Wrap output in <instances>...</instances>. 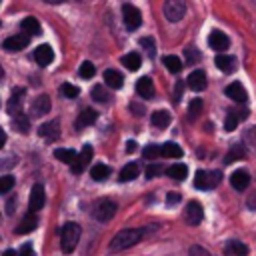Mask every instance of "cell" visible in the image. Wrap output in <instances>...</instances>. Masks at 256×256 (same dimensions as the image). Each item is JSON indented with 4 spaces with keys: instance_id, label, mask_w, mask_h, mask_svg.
<instances>
[{
    "instance_id": "cell-18",
    "label": "cell",
    "mask_w": 256,
    "mask_h": 256,
    "mask_svg": "<svg viewBox=\"0 0 256 256\" xmlns=\"http://www.w3.org/2000/svg\"><path fill=\"white\" fill-rule=\"evenodd\" d=\"M96 118H98V112L94 110V108H84L80 114H78V118H76V128H86V126H92L94 122H96Z\"/></svg>"
},
{
    "instance_id": "cell-11",
    "label": "cell",
    "mask_w": 256,
    "mask_h": 256,
    "mask_svg": "<svg viewBox=\"0 0 256 256\" xmlns=\"http://www.w3.org/2000/svg\"><path fill=\"white\" fill-rule=\"evenodd\" d=\"M30 44V36L26 34H16V36H10L2 42V48L4 50H10V52H18V50H24L26 46Z\"/></svg>"
},
{
    "instance_id": "cell-54",
    "label": "cell",
    "mask_w": 256,
    "mask_h": 256,
    "mask_svg": "<svg viewBox=\"0 0 256 256\" xmlns=\"http://www.w3.org/2000/svg\"><path fill=\"white\" fill-rule=\"evenodd\" d=\"M44 2H48V4H62V2H66V0H44Z\"/></svg>"
},
{
    "instance_id": "cell-26",
    "label": "cell",
    "mask_w": 256,
    "mask_h": 256,
    "mask_svg": "<svg viewBox=\"0 0 256 256\" xmlns=\"http://www.w3.org/2000/svg\"><path fill=\"white\" fill-rule=\"evenodd\" d=\"M170 114L166 112V110H156V112H152V126H156V128H160V130H164V128H168V124H170Z\"/></svg>"
},
{
    "instance_id": "cell-14",
    "label": "cell",
    "mask_w": 256,
    "mask_h": 256,
    "mask_svg": "<svg viewBox=\"0 0 256 256\" xmlns=\"http://www.w3.org/2000/svg\"><path fill=\"white\" fill-rule=\"evenodd\" d=\"M34 60L38 66H48L52 60H54V52L48 44H40L36 50H34Z\"/></svg>"
},
{
    "instance_id": "cell-44",
    "label": "cell",
    "mask_w": 256,
    "mask_h": 256,
    "mask_svg": "<svg viewBox=\"0 0 256 256\" xmlns=\"http://www.w3.org/2000/svg\"><path fill=\"white\" fill-rule=\"evenodd\" d=\"M160 168H162L160 164H150V166H148V170H146V178H154V176H158V174L162 172Z\"/></svg>"
},
{
    "instance_id": "cell-20",
    "label": "cell",
    "mask_w": 256,
    "mask_h": 256,
    "mask_svg": "<svg viewBox=\"0 0 256 256\" xmlns=\"http://www.w3.org/2000/svg\"><path fill=\"white\" fill-rule=\"evenodd\" d=\"M36 226H38V218L34 216V212H28V214L20 220V224L16 226V234H28V232H32Z\"/></svg>"
},
{
    "instance_id": "cell-1",
    "label": "cell",
    "mask_w": 256,
    "mask_h": 256,
    "mask_svg": "<svg viewBox=\"0 0 256 256\" xmlns=\"http://www.w3.org/2000/svg\"><path fill=\"white\" fill-rule=\"evenodd\" d=\"M140 238H142V230H138V228L120 230V232L110 240V250H112V252L126 250V248H130V246H134L136 242H140Z\"/></svg>"
},
{
    "instance_id": "cell-35",
    "label": "cell",
    "mask_w": 256,
    "mask_h": 256,
    "mask_svg": "<svg viewBox=\"0 0 256 256\" xmlns=\"http://www.w3.org/2000/svg\"><path fill=\"white\" fill-rule=\"evenodd\" d=\"M92 98L96 100V102H110V92L104 88V86H94L92 88Z\"/></svg>"
},
{
    "instance_id": "cell-48",
    "label": "cell",
    "mask_w": 256,
    "mask_h": 256,
    "mask_svg": "<svg viewBox=\"0 0 256 256\" xmlns=\"http://www.w3.org/2000/svg\"><path fill=\"white\" fill-rule=\"evenodd\" d=\"M20 256H36L34 250H32V244H24V246L20 248Z\"/></svg>"
},
{
    "instance_id": "cell-41",
    "label": "cell",
    "mask_w": 256,
    "mask_h": 256,
    "mask_svg": "<svg viewBox=\"0 0 256 256\" xmlns=\"http://www.w3.org/2000/svg\"><path fill=\"white\" fill-rule=\"evenodd\" d=\"M12 186H14V176H10V174L0 176V194L10 192V190H12Z\"/></svg>"
},
{
    "instance_id": "cell-4",
    "label": "cell",
    "mask_w": 256,
    "mask_h": 256,
    "mask_svg": "<svg viewBox=\"0 0 256 256\" xmlns=\"http://www.w3.org/2000/svg\"><path fill=\"white\" fill-rule=\"evenodd\" d=\"M116 210H118V204L114 200H100L94 206V218L100 222H108L116 216Z\"/></svg>"
},
{
    "instance_id": "cell-45",
    "label": "cell",
    "mask_w": 256,
    "mask_h": 256,
    "mask_svg": "<svg viewBox=\"0 0 256 256\" xmlns=\"http://www.w3.org/2000/svg\"><path fill=\"white\" fill-rule=\"evenodd\" d=\"M188 256H210V254H208V250L202 248V246H192L190 252H188Z\"/></svg>"
},
{
    "instance_id": "cell-52",
    "label": "cell",
    "mask_w": 256,
    "mask_h": 256,
    "mask_svg": "<svg viewBox=\"0 0 256 256\" xmlns=\"http://www.w3.org/2000/svg\"><path fill=\"white\" fill-rule=\"evenodd\" d=\"M134 148H136V142H132V140H130V142L126 144V150H128V152H132Z\"/></svg>"
},
{
    "instance_id": "cell-10",
    "label": "cell",
    "mask_w": 256,
    "mask_h": 256,
    "mask_svg": "<svg viewBox=\"0 0 256 256\" xmlns=\"http://www.w3.org/2000/svg\"><path fill=\"white\" fill-rule=\"evenodd\" d=\"M208 44H210L212 50H216V52H224V50H228L230 40H228V36H226L222 30H212L210 36H208Z\"/></svg>"
},
{
    "instance_id": "cell-13",
    "label": "cell",
    "mask_w": 256,
    "mask_h": 256,
    "mask_svg": "<svg viewBox=\"0 0 256 256\" xmlns=\"http://www.w3.org/2000/svg\"><path fill=\"white\" fill-rule=\"evenodd\" d=\"M24 96H26V90H24V88H14L12 98H10V102H8V112L12 114V118L18 116V114H22V102H24Z\"/></svg>"
},
{
    "instance_id": "cell-46",
    "label": "cell",
    "mask_w": 256,
    "mask_h": 256,
    "mask_svg": "<svg viewBox=\"0 0 256 256\" xmlns=\"http://www.w3.org/2000/svg\"><path fill=\"white\" fill-rule=\"evenodd\" d=\"M184 54H186V62H190V64H192V62H196V60H198V56H200L194 48H186V50H184Z\"/></svg>"
},
{
    "instance_id": "cell-16",
    "label": "cell",
    "mask_w": 256,
    "mask_h": 256,
    "mask_svg": "<svg viewBox=\"0 0 256 256\" xmlns=\"http://www.w3.org/2000/svg\"><path fill=\"white\" fill-rule=\"evenodd\" d=\"M50 108H52L50 106V98L46 94H40L32 102V116H44V114L50 112Z\"/></svg>"
},
{
    "instance_id": "cell-36",
    "label": "cell",
    "mask_w": 256,
    "mask_h": 256,
    "mask_svg": "<svg viewBox=\"0 0 256 256\" xmlns=\"http://www.w3.org/2000/svg\"><path fill=\"white\" fill-rule=\"evenodd\" d=\"M200 112H202V100H198V98H194L190 104H188V118L194 122L198 116H200Z\"/></svg>"
},
{
    "instance_id": "cell-9",
    "label": "cell",
    "mask_w": 256,
    "mask_h": 256,
    "mask_svg": "<svg viewBox=\"0 0 256 256\" xmlns=\"http://www.w3.org/2000/svg\"><path fill=\"white\" fill-rule=\"evenodd\" d=\"M44 200H46V194H44V186L40 182H36L30 190V202H28V208L30 212H38L42 206H44Z\"/></svg>"
},
{
    "instance_id": "cell-43",
    "label": "cell",
    "mask_w": 256,
    "mask_h": 256,
    "mask_svg": "<svg viewBox=\"0 0 256 256\" xmlns=\"http://www.w3.org/2000/svg\"><path fill=\"white\" fill-rule=\"evenodd\" d=\"M156 156H160V146H156V144H150V146H146L144 148V158H156Z\"/></svg>"
},
{
    "instance_id": "cell-33",
    "label": "cell",
    "mask_w": 256,
    "mask_h": 256,
    "mask_svg": "<svg viewBox=\"0 0 256 256\" xmlns=\"http://www.w3.org/2000/svg\"><path fill=\"white\" fill-rule=\"evenodd\" d=\"M162 64L168 68V72H174V74H178L182 70V60L178 56H164Z\"/></svg>"
},
{
    "instance_id": "cell-27",
    "label": "cell",
    "mask_w": 256,
    "mask_h": 256,
    "mask_svg": "<svg viewBox=\"0 0 256 256\" xmlns=\"http://www.w3.org/2000/svg\"><path fill=\"white\" fill-rule=\"evenodd\" d=\"M136 176H138V164H136V162H128V164L120 170L118 180H120V182H130V180H134Z\"/></svg>"
},
{
    "instance_id": "cell-28",
    "label": "cell",
    "mask_w": 256,
    "mask_h": 256,
    "mask_svg": "<svg viewBox=\"0 0 256 256\" xmlns=\"http://www.w3.org/2000/svg\"><path fill=\"white\" fill-rule=\"evenodd\" d=\"M122 64L128 68V70H138L142 66V56L138 52H128L122 56Z\"/></svg>"
},
{
    "instance_id": "cell-7",
    "label": "cell",
    "mask_w": 256,
    "mask_h": 256,
    "mask_svg": "<svg viewBox=\"0 0 256 256\" xmlns=\"http://www.w3.org/2000/svg\"><path fill=\"white\" fill-rule=\"evenodd\" d=\"M202 218H204L202 206H200L196 200H190V202L186 204V210H184V220H186V224L198 226V224L202 222Z\"/></svg>"
},
{
    "instance_id": "cell-22",
    "label": "cell",
    "mask_w": 256,
    "mask_h": 256,
    "mask_svg": "<svg viewBox=\"0 0 256 256\" xmlns=\"http://www.w3.org/2000/svg\"><path fill=\"white\" fill-rule=\"evenodd\" d=\"M20 28H22V32H24L26 36H36V34H40V22H38L34 16L24 18V20L20 22Z\"/></svg>"
},
{
    "instance_id": "cell-30",
    "label": "cell",
    "mask_w": 256,
    "mask_h": 256,
    "mask_svg": "<svg viewBox=\"0 0 256 256\" xmlns=\"http://www.w3.org/2000/svg\"><path fill=\"white\" fill-rule=\"evenodd\" d=\"M166 174L174 180H184L188 176V166L186 164H172L166 168Z\"/></svg>"
},
{
    "instance_id": "cell-8",
    "label": "cell",
    "mask_w": 256,
    "mask_h": 256,
    "mask_svg": "<svg viewBox=\"0 0 256 256\" xmlns=\"http://www.w3.org/2000/svg\"><path fill=\"white\" fill-rule=\"evenodd\" d=\"M92 154H94V150H92V146H84L82 148V152L76 156V160L70 164V170L74 172V174H80V172H84V168L88 166V162L92 160Z\"/></svg>"
},
{
    "instance_id": "cell-32",
    "label": "cell",
    "mask_w": 256,
    "mask_h": 256,
    "mask_svg": "<svg viewBox=\"0 0 256 256\" xmlns=\"http://www.w3.org/2000/svg\"><path fill=\"white\" fill-rule=\"evenodd\" d=\"M76 152H72V150H68V148H58V150H54V158L56 160H60V162H64V164H72L74 160H76Z\"/></svg>"
},
{
    "instance_id": "cell-49",
    "label": "cell",
    "mask_w": 256,
    "mask_h": 256,
    "mask_svg": "<svg viewBox=\"0 0 256 256\" xmlns=\"http://www.w3.org/2000/svg\"><path fill=\"white\" fill-rule=\"evenodd\" d=\"M174 88H176V90H174V100L178 102V100H180V94H182V90H184V82H180V80H178Z\"/></svg>"
},
{
    "instance_id": "cell-31",
    "label": "cell",
    "mask_w": 256,
    "mask_h": 256,
    "mask_svg": "<svg viewBox=\"0 0 256 256\" xmlns=\"http://www.w3.org/2000/svg\"><path fill=\"white\" fill-rule=\"evenodd\" d=\"M160 154L166 158H180L182 156V148L174 142H166L164 146H160Z\"/></svg>"
},
{
    "instance_id": "cell-17",
    "label": "cell",
    "mask_w": 256,
    "mask_h": 256,
    "mask_svg": "<svg viewBox=\"0 0 256 256\" xmlns=\"http://www.w3.org/2000/svg\"><path fill=\"white\" fill-rule=\"evenodd\" d=\"M38 134H40L42 138H46V140H54V138H58V134H60V124H58L56 120H48V122L40 124Z\"/></svg>"
},
{
    "instance_id": "cell-6",
    "label": "cell",
    "mask_w": 256,
    "mask_h": 256,
    "mask_svg": "<svg viewBox=\"0 0 256 256\" xmlns=\"http://www.w3.org/2000/svg\"><path fill=\"white\" fill-rule=\"evenodd\" d=\"M122 18H124V24H126V28L130 32L140 28V24H142V12L132 4H124L122 6Z\"/></svg>"
},
{
    "instance_id": "cell-37",
    "label": "cell",
    "mask_w": 256,
    "mask_h": 256,
    "mask_svg": "<svg viewBox=\"0 0 256 256\" xmlns=\"http://www.w3.org/2000/svg\"><path fill=\"white\" fill-rule=\"evenodd\" d=\"M14 128L18 130V132H28L30 130V120L24 116V114H18V116H14Z\"/></svg>"
},
{
    "instance_id": "cell-53",
    "label": "cell",
    "mask_w": 256,
    "mask_h": 256,
    "mask_svg": "<svg viewBox=\"0 0 256 256\" xmlns=\"http://www.w3.org/2000/svg\"><path fill=\"white\" fill-rule=\"evenodd\" d=\"M2 256H16V252H14V250H12V248H8V250H6V252H4V254H2Z\"/></svg>"
},
{
    "instance_id": "cell-21",
    "label": "cell",
    "mask_w": 256,
    "mask_h": 256,
    "mask_svg": "<svg viewBox=\"0 0 256 256\" xmlns=\"http://www.w3.org/2000/svg\"><path fill=\"white\" fill-rule=\"evenodd\" d=\"M136 92L142 96V98H152L154 96V84L148 76H142L138 82H136Z\"/></svg>"
},
{
    "instance_id": "cell-25",
    "label": "cell",
    "mask_w": 256,
    "mask_h": 256,
    "mask_svg": "<svg viewBox=\"0 0 256 256\" xmlns=\"http://www.w3.org/2000/svg\"><path fill=\"white\" fill-rule=\"evenodd\" d=\"M104 82H106L108 88H120V86L124 84V78H122L120 72L108 68V70H104Z\"/></svg>"
},
{
    "instance_id": "cell-50",
    "label": "cell",
    "mask_w": 256,
    "mask_h": 256,
    "mask_svg": "<svg viewBox=\"0 0 256 256\" xmlns=\"http://www.w3.org/2000/svg\"><path fill=\"white\" fill-rule=\"evenodd\" d=\"M130 110H132L134 114H144V108H142V106H136V104H132Z\"/></svg>"
},
{
    "instance_id": "cell-40",
    "label": "cell",
    "mask_w": 256,
    "mask_h": 256,
    "mask_svg": "<svg viewBox=\"0 0 256 256\" xmlns=\"http://www.w3.org/2000/svg\"><path fill=\"white\" fill-rule=\"evenodd\" d=\"M238 124H240V118H238L234 112H228V116H226V120H224V128H226L228 132H232V130L238 128Z\"/></svg>"
},
{
    "instance_id": "cell-29",
    "label": "cell",
    "mask_w": 256,
    "mask_h": 256,
    "mask_svg": "<svg viewBox=\"0 0 256 256\" xmlns=\"http://www.w3.org/2000/svg\"><path fill=\"white\" fill-rule=\"evenodd\" d=\"M90 176H92V180L102 182V180H106L110 176V166H106V164H94L90 168Z\"/></svg>"
},
{
    "instance_id": "cell-2",
    "label": "cell",
    "mask_w": 256,
    "mask_h": 256,
    "mask_svg": "<svg viewBox=\"0 0 256 256\" xmlns=\"http://www.w3.org/2000/svg\"><path fill=\"white\" fill-rule=\"evenodd\" d=\"M80 240V226L76 222H66L60 230V248L64 254H70Z\"/></svg>"
},
{
    "instance_id": "cell-3",
    "label": "cell",
    "mask_w": 256,
    "mask_h": 256,
    "mask_svg": "<svg viewBox=\"0 0 256 256\" xmlns=\"http://www.w3.org/2000/svg\"><path fill=\"white\" fill-rule=\"evenodd\" d=\"M220 180H222L220 170H198L194 176V186L198 190H212L214 186H218Z\"/></svg>"
},
{
    "instance_id": "cell-5",
    "label": "cell",
    "mask_w": 256,
    "mask_h": 256,
    "mask_svg": "<svg viewBox=\"0 0 256 256\" xmlns=\"http://www.w3.org/2000/svg\"><path fill=\"white\" fill-rule=\"evenodd\" d=\"M184 14H186V2L184 0H166L164 2V16L170 22L182 20Z\"/></svg>"
},
{
    "instance_id": "cell-23",
    "label": "cell",
    "mask_w": 256,
    "mask_h": 256,
    "mask_svg": "<svg viewBox=\"0 0 256 256\" xmlns=\"http://www.w3.org/2000/svg\"><path fill=\"white\" fill-rule=\"evenodd\" d=\"M224 254L226 256H246L248 254V246L238 242V240H232L224 246Z\"/></svg>"
},
{
    "instance_id": "cell-38",
    "label": "cell",
    "mask_w": 256,
    "mask_h": 256,
    "mask_svg": "<svg viewBox=\"0 0 256 256\" xmlns=\"http://www.w3.org/2000/svg\"><path fill=\"white\" fill-rule=\"evenodd\" d=\"M60 92H62V96H66V98H76V96L80 94V88L74 86V84H70V82H64V84L60 86Z\"/></svg>"
},
{
    "instance_id": "cell-42",
    "label": "cell",
    "mask_w": 256,
    "mask_h": 256,
    "mask_svg": "<svg viewBox=\"0 0 256 256\" xmlns=\"http://www.w3.org/2000/svg\"><path fill=\"white\" fill-rule=\"evenodd\" d=\"M140 44H142V48L148 52V56H150V58L156 54V44H154V38H150V36H144V38L140 40Z\"/></svg>"
},
{
    "instance_id": "cell-55",
    "label": "cell",
    "mask_w": 256,
    "mask_h": 256,
    "mask_svg": "<svg viewBox=\"0 0 256 256\" xmlns=\"http://www.w3.org/2000/svg\"><path fill=\"white\" fill-rule=\"evenodd\" d=\"M2 76H4V70H2V66H0V80H2Z\"/></svg>"
},
{
    "instance_id": "cell-12",
    "label": "cell",
    "mask_w": 256,
    "mask_h": 256,
    "mask_svg": "<svg viewBox=\"0 0 256 256\" xmlns=\"http://www.w3.org/2000/svg\"><path fill=\"white\" fill-rule=\"evenodd\" d=\"M224 94H226L228 98H232L234 102H238V104H244V102L248 100L246 88H244L240 82H232V84H228V86L224 88Z\"/></svg>"
},
{
    "instance_id": "cell-51",
    "label": "cell",
    "mask_w": 256,
    "mask_h": 256,
    "mask_svg": "<svg viewBox=\"0 0 256 256\" xmlns=\"http://www.w3.org/2000/svg\"><path fill=\"white\" fill-rule=\"evenodd\" d=\"M4 144H6V134H4V130L0 128V148H2Z\"/></svg>"
},
{
    "instance_id": "cell-34",
    "label": "cell",
    "mask_w": 256,
    "mask_h": 256,
    "mask_svg": "<svg viewBox=\"0 0 256 256\" xmlns=\"http://www.w3.org/2000/svg\"><path fill=\"white\" fill-rule=\"evenodd\" d=\"M240 158H244V148H242V144H234V146L228 150L224 162L230 164V162H236V160H240Z\"/></svg>"
},
{
    "instance_id": "cell-15",
    "label": "cell",
    "mask_w": 256,
    "mask_h": 256,
    "mask_svg": "<svg viewBox=\"0 0 256 256\" xmlns=\"http://www.w3.org/2000/svg\"><path fill=\"white\" fill-rule=\"evenodd\" d=\"M186 84H188V88H190V90L200 92V90H204V88H206L208 80H206V74H204L202 70H194V72H190V76H188Z\"/></svg>"
},
{
    "instance_id": "cell-39",
    "label": "cell",
    "mask_w": 256,
    "mask_h": 256,
    "mask_svg": "<svg viewBox=\"0 0 256 256\" xmlns=\"http://www.w3.org/2000/svg\"><path fill=\"white\" fill-rule=\"evenodd\" d=\"M94 74H96V68H94V64H92V62H88V60H86V62H82V64H80V76H82L84 80H90Z\"/></svg>"
},
{
    "instance_id": "cell-19",
    "label": "cell",
    "mask_w": 256,
    "mask_h": 256,
    "mask_svg": "<svg viewBox=\"0 0 256 256\" xmlns=\"http://www.w3.org/2000/svg\"><path fill=\"white\" fill-rule=\"evenodd\" d=\"M230 184H232L238 192L246 190L248 184H250V176H248V172H246V170H236V172H232V176H230Z\"/></svg>"
},
{
    "instance_id": "cell-24",
    "label": "cell",
    "mask_w": 256,
    "mask_h": 256,
    "mask_svg": "<svg viewBox=\"0 0 256 256\" xmlns=\"http://www.w3.org/2000/svg\"><path fill=\"white\" fill-rule=\"evenodd\" d=\"M214 64H216V68H220L222 72H232V70L236 68V60H234V56H228V54H220V56H216V58H214Z\"/></svg>"
},
{
    "instance_id": "cell-47",
    "label": "cell",
    "mask_w": 256,
    "mask_h": 256,
    "mask_svg": "<svg viewBox=\"0 0 256 256\" xmlns=\"http://www.w3.org/2000/svg\"><path fill=\"white\" fill-rule=\"evenodd\" d=\"M178 202H180V194H178V192H170V194L166 196V204H168V206H176Z\"/></svg>"
}]
</instances>
